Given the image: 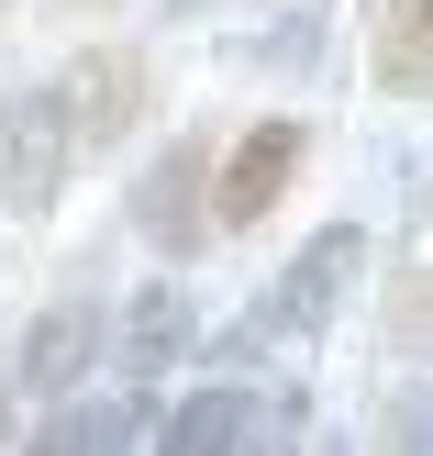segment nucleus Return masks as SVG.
<instances>
[{
  "mask_svg": "<svg viewBox=\"0 0 433 456\" xmlns=\"http://www.w3.org/2000/svg\"><path fill=\"white\" fill-rule=\"evenodd\" d=\"M356 256H367V234H356V223L311 234L301 256H289L278 279H267L256 301H245V323L222 334V346H234V356H267V346H311V334H323L333 312H345V289H356Z\"/></svg>",
  "mask_w": 433,
  "mask_h": 456,
  "instance_id": "obj_1",
  "label": "nucleus"
},
{
  "mask_svg": "<svg viewBox=\"0 0 433 456\" xmlns=\"http://www.w3.org/2000/svg\"><path fill=\"white\" fill-rule=\"evenodd\" d=\"M78 156L89 145H78V101H67V78H22L12 101H0V190H12V212H44Z\"/></svg>",
  "mask_w": 433,
  "mask_h": 456,
  "instance_id": "obj_2",
  "label": "nucleus"
},
{
  "mask_svg": "<svg viewBox=\"0 0 433 456\" xmlns=\"http://www.w3.org/2000/svg\"><path fill=\"white\" fill-rule=\"evenodd\" d=\"M212 167L222 156L200 134H178V145H156V167H133V234H156V256H200V223H222Z\"/></svg>",
  "mask_w": 433,
  "mask_h": 456,
  "instance_id": "obj_3",
  "label": "nucleus"
},
{
  "mask_svg": "<svg viewBox=\"0 0 433 456\" xmlns=\"http://www.w3.org/2000/svg\"><path fill=\"white\" fill-rule=\"evenodd\" d=\"M301 156H311V123H256V134H234V156L212 167V212H222V234H256L267 212H278V190L301 178Z\"/></svg>",
  "mask_w": 433,
  "mask_h": 456,
  "instance_id": "obj_4",
  "label": "nucleus"
},
{
  "mask_svg": "<svg viewBox=\"0 0 433 456\" xmlns=\"http://www.w3.org/2000/svg\"><path fill=\"white\" fill-rule=\"evenodd\" d=\"M289 401H267V390H189L167 423H156V445H178V456H234V445H278L289 435Z\"/></svg>",
  "mask_w": 433,
  "mask_h": 456,
  "instance_id": "obj_5",
  "label": "nucleus"
},
{
  "mask_svg": "<svg viewBox=\"0 0 433 456\" xmlns=\"http://www.w3.org/2000/svg\"><path fill=\"white\" fill-rule=\"evenodd\" d=\"M100 346H111V312H100V301H56V312L22 323L12 379H22V390H44V401H67V390H78V368H89Z\"/></svg>",
  "mask_w": 433,
  "mask_h": 456,
  "instance_id": "obj_6",
  "label": "nucleus"
},
{
  "mask_svg": "<svg viewBox=\"0 0 433 456\" xmlns=\"http://www.w3.org/2000/svg\"><path fill=\"white\" fill-rule=\"evenodd\" d=\"M367 12V78L389 101H433V0H356Z\"/></svg>",
  "mask_w": 433,
  "mask_h": 456,
  "instance_id": "obj_7",
  "label": "nucleus"
},
{
  "mask_svg": "<svg viewBox=\"0 0 433 456\" xmlns=\"http://www.w3.org/2000/svg\"><path fill=\"white\" fill-rule=\"evenodd\" d=\"M145 56H78V67H67V101H78V145L89 156H111V145H123V134L133 123H145Z\"/></svg>",
  "mask_w": 433,
  "mask_h": 456,
  "instance_id": "obj_8",
  "label": "nucleus"
},
{
  "mask_svg": "<svg viewBox=\"0 0 433 456\" xmlns=\"http://www.w3.org/2000/svg\"><path fill=\"white\" fill-rule=\"evenodd\" d=\"M111 356H123V379H156V368H178V356H189V289H178V279L133 289V301L111 312Z\"/></svg>",
  "mask_w": 433,
  "mask_h": 456,
  "instance_id": "obj_9",
  "label": "nucleus"
},
{
  "mask_svg": "<svg viewBox=\"0 0 433 456\" xmlns=\"http://www.w3.org/2000/svg\"><path fill=\"white\" fill-rule=\"evenodd\" d=\"M22 445H44V456H89V445H156V435H145V401L111 390V401H56V412H44V435H22Z\"/></svg>",
  "mask_w": 433,
  "mask_h": 456,
  "instance_id": "obj_10",
  "label": "nucleus"
},
{
  "mask_svg": "<svg viewBox=\"0 0 433 456\" xmlns=\"http://www.w3.org/2000/svg\"><path fill=\"white\" fill-rule=\"evenodd\" d=\"M389 334L412 356H433V212H422V234L400 245V267H389Z\"/></svg>",
  "mask_w": 433,
  "mask_h": 456,
  "instance_id": "obj_11",
  "label": "nucleus"
},
{
  "mask_svg": "<svg viewBox=\"0 0 433 456\" xmlns=\"http://www.w3.org/2000/svg\"><path fill=\"white\" fill-rule=\"evenodd\" d=\"M389 445H433V401H389V423H378Z\"/></svg>",
  "mask_w": 433,
  "mask_h": 456,
  "instance_id": "obj_12",
  "label": "nucleus"
},
{
  "mask_svg": "<svg viewBox=\"0 0 433 456\" xmlns=\"http://www.w3.org/2000/svg\"><path fill=\"white\" fill-rule=\"evenodd\" d=\"M12 390L22 379H12V346H0V445H12Z\"/></svg>",
  "mask_w": 433,
  "mask_h": 456,
  "instance_id": "obj_13",
  "label": "nucleus"
},
{
  "mask_svg": "<svg viewBox=\"0 0 433 456\" xmlns=\"http://www.w3.org/2000/svg\"><path fill=\"white\" fill-rule=\"evenodd\" d=\"M67 12H89V0H67Z\"/></svg>",
  "mask_w": 433,
  "mask_h": 456,
  "instance_id": "obj_14",
  "label": "nucleus"
},
{
  "mask_svg": "<svg viewBox=\"0 0 433 456\" xmlns=\"http://www.w3.org/2000/svg\"><path fill=\"white\" fill-rule=\"evenodd\" d=\"M0 200H12V190H0Z\"/></svg>",
  "mask_w": 433,
  "mask_h": 456,
  "instance_id": "obj_15",
  "label": "nucleus"
}]
</instances>
